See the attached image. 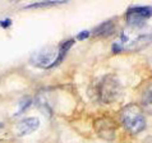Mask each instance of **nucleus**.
<instances>
[{
	"instance_id": "f257e3e1",
	"label": "nucleus",
	"mask_w": 152,
	"mask_h": 143,
	"mask_svg": "<svg viewBox=\"0 0 152 143\" xmlns=\"http://www.w3.org/2000/svg\"><path fill=\"white\" fill-rule=\"evenodd\" d=\"M152 44V28L147 26H128L119 33L113 44L114 53H137Z\"/></svg>"
},
{
	"instance_id": "f03ea898",
	"label": "nucleus",
	"mask_w": 152,
	"mask_h": 143,
	"mask_svg": "<svg viewBox=\"0 0 152 143\" xmlns=\"http://www.w3.org/2000/svg\"><path fill=\"white\" fill-rule=\"evenodd\" d=\"M123 95V86L119 78L113 74H106L99 79L96 85V97L102 104H113Z\"/></svg>"
},
{
	"instance_id": "7ed1b4c3",
	"label": "nucleus",
	"mask_w": 152,
	"mask_h": 143,
	"mask_svg": "<svg viewBox=\"0 0 152 143\" xmlns=\"http://www.w3.org/2000/svg\"><path fill=\"white\" fill-rule=\"evenodd\" d=\"M121 124L132 134H138L146 129V117L141 106L136 104H129L121 110Z\"/></svg>"
},
{
	"instance_id": "20e7f679",
	"label": "nucleus",
	"mask_w": 152,
	"mask_h": 143,
	"mask_svg": "<svg viewBox=\"0 0 152 143\" xmlns=\"http://www.w3.org/2000/svg\"><path fill=\"white\" fill-rule=\"evenodd\" d=\"M152 17V7L134 5L130 7L125 13V18L129 26H146V22Z\"/></svg>"
},
{
	"instance_id": "39448f33",
	"label": "nucleus",
	"mask_w": 152,
	"mask_h": 143,
	"mask_svg": "<svg viewBox=\"0 0 152 143\" xmlns=\"http://www.w3.org/2000/svg\"><path fill=\"white\" fill-rule=\"evenodd\" d=\"M58 51H59V47H54V46H48V47L41 49L32 55L31 64L35 66H39V68L54 66L55 60L58 58Z\"/></svg>"
},
{
	"instance_id": "423d86ee",
	"label": "nucleus",
	"mask_w": 152,
	"mask_h": 143,
	"mask_svg": "<svg viewBox=\"0 0 152 143\" xmlns=\"http://www.w3.org/2000/svg\"><path fill=\"white\" fill-rule=\"evenodd\" d=\"M96 132L100 137L105 138V139H113L115 137V124L111 119L107 117H101V119L96 120L95 124Z\"/></svg>"
},
{
	"instance_id": "0eeeda50",
	"label": "nucleus",
	"mask_w": 152,
	"mask_h": 143,
	"mask_svg": "<svg viewBox=\"0 0 152 143\" xmlns=\"http://www.w3.org/2000/svg\"><path fill=\"white\" fill-rule=\"evenodd\" d=\"M39 127H40V120L37 117H27V119L22 120L17 125V134L19 137L28 136V134L35 132L36 129H39Z\"/></svg>"
},
{
	"instance_id": "6e6552de",
	"label": "nucleus",
	"mask_w": 152,
	"mask_h": 143,
	"mask_svg": "<svg viewBox=\"0 0 152 143\" xmlns=\"http://www.w3.org/2000/svg\"><path fill=\"white\" fill-rule=\"evenodd\" d=\"M141 102H142V107L145 109L147 112L152 114V82L148 83V85L145 87V90H143Z\"/></svg>"
},
{
	"instance_id": "1a4fd4ad",
	"label": "nucleus",
	"mask_w": 152,
	"mask_h": 143,
	"mask_svg": "<svg viewBox=\"0 0 152 143\" xmlns=\"http://www.w3.org/2000/svg\"><path fill=\"white\" fill-rule=\"evenodd\" d=\"M114 31H115V24H114L111 20H107V22H104L102 24H100V26L95 29V35L110 36L111 33H114Z\"/></svg>"
},
{
	"instance_id": "9d476101",
	"label": "nucleus",
	"mask_w": 152,
	"mask_h": 143,
	"mask_svg": "<svg viewBox=\"0 0 152 143\" xmlns=\"http://www.w3.org/2000/svg\"><path fill=\"white\" fill-rule=\"evenodd\" d=\"M58 4H64V1H42V3H33L29 4L26 8H40V7H51V5H58Z\"/></svg>"
},
{
	"instance_id": "9b49d317",
	"label": "nucleus",
	"mask_w": 152,
	"mask_h": 143,
	"mask_svg": "<svg viewBox=\"0 0 152 143\" xmlns=\"http://www.w3.org/2000/svg\"><path fill=\"white\" fill-rule=\"evenodd\" d=\"M29 105H31V100H29V98H26V100H23L22 102H19V110H18V112H17V115L22 114L26 109H28Z\"/></svg>"
},
{
	"instance_id": "f8f14e48",
	"label": "nucleus",
	"mask_w": 152,
	"mask_h": 143,
	"mask_svg": "<svg viewBox=\"0 0 152 143\" xmlns=\"http://www.w3.org/2000/svg\"><path fill=\"white\" fill-rule=\"evenodd\" d=\"M12 24V20L9 18H7V19H3V20H0V26H1L3 28H8Z\"/></svg>"
},
{
	"instance_id": "ddd939ff",
	"label": "nucleus",
	"mask_w": 152,
	"mask_h": 143,
	"mask_svg": "<svg viewBox=\"0 0 152 143\" xmlns=\"http://www.w3.org/2000/svg\"><path fill=\"white\" fill-rule=\"evenodd\" d=\"M88 36H90V32H88V31H82L77 36V40H84V39H87Z\"/></svg>"
},
{
	"instance_id": "4468645a",
	"label": "nucleus",
	"mask_w": 152,
	"mask_h": 143,
	"mask_svg": "<svg viewBox=\"0 0 152 143\" xmlns=\"http://www.w3.org/2000/svg\"><path fill=\"white\" fill-rule=\"evenodd\" d=\"M1 129H3V124H1V123H0V130H1Z\"/></svg>"
}]
</instances>
